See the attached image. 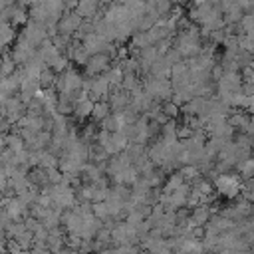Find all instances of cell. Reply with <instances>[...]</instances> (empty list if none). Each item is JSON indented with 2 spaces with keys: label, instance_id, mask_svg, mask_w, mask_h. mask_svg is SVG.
I'll list each match as a JSON object with an SVG mask.
<instances>
[{
  "label": "cell",
  "instance_id": "cell-6",
  "mask_svg": "<svg viewBox=\"0 0 254 254\" xmlns=\"http://www.w3.org/2000/svg\"><path fill=\"white\" fill-rule=\"evenodd\" d=\"M95 8H97V4H93V2H81V4H77V14L79 16H93Z\"/></svg>",
  "mask_w": 254,
  "mask_h": 254
},
{
  "label": "cell",
  "instance_id": "cell-5",
  "mask_svg": "<svg viewBox=\"0 0 254 254\" xmlns=\"http://www.w3.org/2000/svg\"><path fill=\"white\" fill-rule=\"evenodd\" d=\"M93 117L95 119H107L109 117V105L105 103V101H99V103H95L93 105Z\"/></svg>",
  "mask_w": 254,
  "mask_h": 254
},
{
  "label": "cell",
  "instance_id": "cell-1",
  "mask_svg": "<svg viewBox=\"0 0 254 254\" xmlns=\"http://www.w3.org/2000/svg\"><path fill=\"white\" fill-rule=\"evenodd\" d=\"M20 36L26 38V40L36 48V46H40V44L46 42V26L32 20V22H28V24L24 26V32H22Z\"/></svg>",
  "mask_w": 254,
  "mask_h": 254
},
{
  "label": "cell",
  "instance_id": "cell-3",
  "mask_svg": "<svg viewBox=\"0 0 254 254\" xmlns=\"http://www.w3.org/2000/svg\"><path fill=\"white\" fill-rule=\"evenodd\" d=\"M16 62L12 58V52H2V62H0V81L16 73Z\"/></svg>",
  "mask_w": 254,
  "mask_h": 254
},
{
  "label": "cell",
  "instance_id": "cell-4",
  "mask_svg": "<svg viewBox=\"0 0 254 254\" xmlns=\"http://www.w3.org/2000/svg\"><path fill=\"white\" fill-rule=\"evenodd\" d=\"M6 147H8L12 153H22V151H26V143H24V139H22L20 133H8V135H6Z\"/></svg>",
  "mask_w": 254,
  "mask_h": 254
},
{
  "label": "cell",
  "instance_id": "cell-7",
  "mask_svg": "<svg viewBox=\"0 0 254 254\" xmlns=\"http://www.w3.org/2000/svg\"><path fill=\"white\" fill-rule=\"evenodd\" d=\"M165 113H167L169 117L177 115V105H175V103H167V105H165Z\"/></svg>",
  "mask_w": 254,
  "mask_h": 254
},
{
  "label": "cell",
  "instance_id": "cell-8",
  "mask_svg": "<svg viewBox=\"0 0 254 254\" xmlns=\"http://www.w3.org/2000/svg\"><path fill=\"white\" fill-rule=\"evenodd\" d=\"M16 254H30V250H18Z\"/></svg>",
  "mask_w": 254,
  "mask_h": 254
},
{
  "label": "cell",
  "instance_id": "cell-2",
  "mask_svg": "<svg viewBox=\"0 0 254 254\" xmlns=\"http://www.w3.org/2000/svg\"><path fill=\"white\" fill-rule=\"evenodd\" d=\"M81 26V16L75 12V14H67V16H64L60 22H58V30L64 34V36H67L69 32H73V30H77Z\"/></svg>",
  "mask_w": 254,
  "mask_h": 254
}]
</instances>
